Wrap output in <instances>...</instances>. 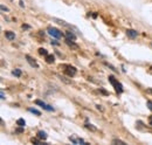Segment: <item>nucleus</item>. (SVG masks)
<instances>
[{
	"instance_id": "23",
	"label": "nucleus",
	"mask_w": 152,
	"mask_h": 145,
	"mask_svg": "<svg viewBox=\"0 0 152 145\" xmlns=\"http://www.w3.org/2000/svg\"><path fill=\"white\" fill-rule=\"evenodd\" d=\"M149 124L152 127V116H150V117H149Z\"/></svg>"
},
{
	"instance_id": "5",
	"label": "nucleus",
	"mask_w": 152,
	"mask_h": 145,
	"mask_svg": "<svg viewBox=\"0 0 152 145\" xmlns=\"http://www.w3.org/2000/svg\"><path fill=\"white\" fill-rule=\"evenodd\" d=\"M26 60L28 61V63H29L32 67H34V68H38V67H39L38 63H37V62H35V61H34V60H33V59H32L29 55H26Z\"/></svg>"
},
{
	"instance_id": "19",
	"label": "nucleus",
	"mask_w": 152,
	"mask_h": 145,
	"mask_svg": "<svg viewBox=\"0 0 152 145\" xmlns=\"http://www.w3.org/2000/svg\"><path fill=\"white\" fill-rule=\"evenodd\" d=\"M60 78H61V81H63V82H66V83H70V81H68L67 78H64V77H62V76H60Z\"/></svg>"
},
{
	"instance_id": "12",
	"label": "nucleus",
	"mask_w": 152,
	"mask_h": 145,
	"mask_svg": "<svg viewBox=\"0 0 152 145\" xmlns=\"http://www.w3.org/2000/svg\"><path fill=\"white\" fill-rule=\"evenodd\" d=\"M17 124H18V125H19V127H25V125H26V122H25V121H23V119H22V118H20V119H18V121H17Z\"/></svg>"
},
{
	"instance_id": "8",
	"label": "nucleus",
	"mask_w": 152,
	"mask_h": 145,
	"mask_svg": "<svg viewBox=\"0 0 152 145\" xmlns=\"http://www.w3.org/2000/svg\"><path fill=\"white\" fill-rule=\"evenodd\" d=\"M66 35H67L68 39H70V40H75L76 39V35L73 32H70V31H67V32H66Z\"/></svg>"
},
{
	"instance_id": "6",
	"label": "nucleus",
	"mask_w": 152,
	"mask_h": 145,
	"mask_svg": "<svg viewBox=\"0 0 152 145\" xmlns=\"http://www.w3.org/2000/svg\"><path fill=\"white\" fill-rule=\"evenodd\" d=\"M5 35H6V37L10 40V41H13L14 39H15V35H14V33L13 32H5Z\"/></svg>"
},
{
	"instance_id": "9",
	"label": "nucleus",
	"mask_w": 152,
	"mask_h": 145,
	"mask_svg": "<svg viewBox=\"0 0 152 145\" xmlns=\"http://www.w3.org/2000/svg\"><path fill=\"white\" fill-rule=\"evenodd\" d=\"M66 43L68 45V46H70V47H73V48H75V49H77V45H75L70 39H66Z\"/></svg>"
},
{
	"instance_id": "16",
	"label": "nucleus",
	"mask_w": 152,
	"mask_h": 145,
	"mask_svg": "<svg viewBox=\"0 0 152 145\" xmlns=\"http://www.w3.org/2000/svg\"><path fill=\"white\" fill-rule=\"evenodd\" d=\"M29 111H31V112H33V114H35V115H38V116H40V115H41V112H40L39 110H37V109L31 108V109H29Z\"/></svg>"
},
{
	"instance_id": "1",
	"label": "nucleus",
	"mask_w": 152,
	"mask_h": 145,
	"mask_svg": "<svg viewBox=\"0 0 152 145\" xmlns=\"http://www.w3.org/2000/svg\"><path fill=\"white\" fill-rule=\"evenodd\" d=\"M61 69H63L64 74L68 75V76H74L76 74V68L73 66H69V64H62Z\"/></svg>"
},
{
	"instance_id": "11",
	"label": "nucleus",
	"mask_w": 152,
	"mask_h": 145,
	"mask_svg": "<svg viewBox=\"0 0 152 145\" xmlns=\"http://www.w3.org/2000/svg\"><path fill=\"white\" fill-rule=\"evenodd\" d=\"M54 60H55V59H54L53 55H47V56H46V62H47V63H53Z\"/></svg>"
},
{
	"instance_id": "28",
	"label": "nucleus",
	"mask_w": 152,
	"mask_h": 145,
	"mask_svg": "<svg viewBox=\"0 0 152 145\" xmlns=\"http://www.w3.org/2000/svg\"><path fill=\"white\" fill-rule=\"evenodd\" d=\"M151 69H152V67H151Z\"/></svg>"
},
{
	"instance_id": "15",
	"label": "nucleus",
	"mask_w": 152,
	"mask_h": 145,
	"mask_svg": "<svg viewBox=\"0 0 152 145\" xmlns=\"http://www.w3.org/2000/svg\"><path fill=\"white\" fill-rule=\"evenodd\" d=\"M113 144H121V145H125V143L123 141H119V139H114L113 141Z\"/></svg>"
},
{
	"instance_id": "7",
	"label": "nucleus",
	"mask_w": 152,
	"mask_h": 145,
	"mask_svg": "<svg viewBox=\"0 0 152 145\" xmlns=\"http://www.w3.org/2000/svg\"><path fill=\"white\" fill-rule=\"evenodd\" d=\"M126 34L130 36V37H132V39L138 35V33H137L136 31H133V29H128V31H126Z\"/></svg>"
},
{
	"instance_id": "18",
	"label": "nucleus",
	"mask_w": 152,
	"mask_h": 145,
	"mask_svg": "<svg viewBox=\"0 0 152 145\" xmlns=\"http://www.w3.org/2000/svg\"><path fill=\"white\" fill-rule=\"evenodd\" d=\"M23 132V129H22V127H20V129H17L15 130V133H22Z\"/></svg>"
},
{
	"instance_id": "25",
	"label": "nucleus",
	"mask_w": 152,
	"mask_h": 145,
	"mask_svg": "<svg viewBox=\"0 0 152 145\" xmlns=\"http://www.w3.org/2000/svg\"><path fill=\"white\" fill-rule=\"evenodd\" d=\"M22 28H23V29H25V28H29V26H27V25H23V26H22Z\"/></svg>"
},
{
	"instance_id": "27",
	"label": "nucleus",
	"mask_w": 152,
	"mask_h": 145,
	"mask_svg": "<svg viewBox=\"0 0 152 145\" xmlns=\"http://www.w3.org/2000/svg\"><path fill=\"white\" fill-rule=\"evenodd\" d=\"M148 91H149V92H151V94H152V89H149Z\"/></svg>"
},
{
	"instance_id": "2",
	"label": "nucleus",
	"mask_w": 152,
	"mask_h": 145,
	"mask_svg": "<svg viewBox=\"0 0 152 145\" xmlns=\"http://www.w3.org/2000/svg\"><path fill=\"white\" fill-rule=\"evenodd\" d=\"M109 82L114 86L115 90L117 91V92H122V91H123V86H122V84H121V83L115 78L114 76H109Z\"/></svg>"
},
{
	"instance_id": "20",
	"label": "nucleus",
	"mask_w": 152,
	"mask_h": 145,
	"mask_svg": "<svg viewBox=\"0 0 152 145\" xmlns=\"http://www.w3.org/2000/svg\"><path fill=\"white\" fill-rule=\"evenodd\" d=\"M86 127H88V129H91V130H93V131H95L96 129L94 127H91V125H90V124H86Z\"/></svg>"
},
{
	"instance_id": "14",
	"label": "nucleus",
	"mask_w": 152,
	"mask_h": 145,
	"mask_svg": "<svg viewBox=\"0 0 152 145\" xmlns=\"http://www.w3.org/2000/svg\"><path fill=\"white\" fill-rule=\"evenodd\" d=\"M39 139H40V138H39ZM38 138H32V143H33V144H37V145H41L42 144V142H41V141H39Z\"/></svg>"
},
{
	"instance_id": "26",
	"label": "nucleus",
	"mask_w": 152,
	"mask_h": 145,
	"mask_svg": "<svg viewBox=\"0 0 152 145\" xmlns=\"http://www.w3.org/2000/svg\"><path fill=\"white\" fill-rule=\"evenodd\" d=\"M52 43H54V45H60L58 42H56V41H52Z\"/></svg>"
},
{
	"instance_id": "17",
	"label": "nucleus",
	"mask_w": 152,
	"mask_h": 145,
	"mask_svg": "<svg viewBox=\"0 0 152 145\" xmlns=\"http://www.w3.org/2000/svg\"><path fill=\"white\" fill-rule=\"evenodd\" d=\"M13 75H15V76H21V72H20L19 69H15V70H13Z\"/></svg>"
},
{
	"instance_id": "13",
	"label": "nucleus",
	"mask_w": 152,
	"mask_h": 145,
	"mask_svg": "<svg viewBox=\"0 0 152 145\" xmlns=\"http://www.w3.org/2000/svg\"><path fill=\"white\" fill-rule=\"evenodd\" d=\"M39 54H40V55H45V56H47V55H48V52H47V51H46L45 48H40V49H39Z\"/></svg>"
},
{
	"instance_id": "10",
	"label": "nucleus",
	"mask_w": 152,
	"mask_h": 145,
	"mask_svg": "<svg viewBox=\"0 0 152 145\" xmlns=\"http://www.w3.org/2000/svg\"><path fill=\"white\" fill-rule=\"evenodd\" d=\"M38 138H40V139H46L47 138V135H46V132L45 131H39L38 132Z\"/></svg>"
},
{
	"instance_id": "22",
	"label": "nucleus",
	"mask_w": 152,
	"mask_h": 145,
	"mask_svg": "<svg viewBox=\"0 0 152 145\" xmlns=\"http://www.w3.org/2000/svg\"><path fill=\"white\" fill-rule=\"evenodd\" d=\"M1 11H4V12L6 11V12H7V11H8V8H7V7H5L4 5H1Z\"/></svg>"
},
{
	"instance_id": "24",
	"label": "nucleus",
	"mask_w": 152,
	"mask_h": 145,
	"mask_svg": "<svg viewBox=\"0 0 152 145\" xmlns=\"http://www.w3.org/2000/svg\"><path fill=\"white\" fill-rule=\"evenodd\" d=\"M99 91H101V92H102L103 95H108V92H107V91H105V90H103V89H101V90H99Z\"/></svg>"
},
{
	"instance_id": "3",
	"label": "nucleus",
	"mask_w": 152,
	"mask_h": 145,
	"mask_svg": "<svg viewBox=\"0 0 152 145\" xmlns=\"http://www.w3.org/2000/svg\"><path fill=\"white\" fill-rule=\"evenodd\" d=\"M47 31H48V33H49L50 35L53 36V37L60 39V37L62 36V33H61V32H60V31H58L57 28H53V27H49V28H48Z\"/></svg>"
},
{
	"instance_id": "21",
	"label": "nucleus",
	"mask_w": 152,
	"mask_h": 145,
	"mask_svg": "<svg viewBox=\"0 0 152 145\" xmlns=\"http://www.w3.org/2000/svg\"><path fill=\"white\" fill-rule=\"evenodd\" d=\"M148 105H149V109L152 111V101H148Z\"/></svg>"
},
{
	"instance_id": "4",
	"label": "nucleus",
	"mask_w": 152,
	"mask_h": 145,
	"mask_svg": "<svg viewBox=\"0 0 152 145\" xmlns=\"http://www.w3.org/2000/svg\"><path fill=\"white\" fill-rule=\"evenodd\" d=\"M35 104H38V105H41L42 108L45 109V110H48V111H54V109L52 108V107H49V105H47L46 103H43L42 101H35Z\"/></svg>"
}]
</instances>
